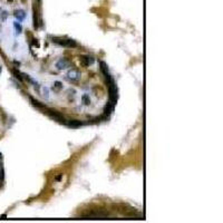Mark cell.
Segmentation results:
<instances>
[{
    "label": "cell",
    "mask_w": 223,
    "mask_h": 223,
    "mask_svg": "<svg viewBox=\"0 0 223 223\" xmlns=\"http://www.w3.org/2000/svg\"><path fill=\"white\" fill-rule=\"evenodd\" d=\"M51 41L55 43L57 45H60V46H64V47L67 48H75L77 47L76 41L73 40V39H67V38H62V37H50Z\"/></svg>",
    "instance_id": "obj_1"
},
{
    "label": "cell",
    "mask_w": 223,
    "mask_h": 223,
    "mask_svg": "<svg viewBox=\"0 0 223 223\" xmlns=\"http://www.w3.org/2000/svg\"><path fill=\"white\" fill-rule=\"evenodd\" d=\"M67 78L69 80H73V82H76V80L80 79V73L79 71L77 69H71V71L67 73Z\"/></svg>",
    "instance_id": "obj_2"
},
{
    "label": "cell",
    "mask_w": 223,
    "mask_h": 223,
    "mask_svg": "<svg viewBox=\"0 0 223 223\" xmlns=\"http://www.w3.org/2000/svg\"><path fill=\"white\" fill-rule=\"evenodd\" d=\"M48 114H49V116L53 120H57V122H59V123H64V124H66V122H65V120H64V117H63V115H60L58 113V112H56V111H53V109H50L49 112H48Z\"/></svg>",
    "instance_id": "obj_3"
},
{
    "label": "cell",
    "mask_w": 223,
    "mask_h": 223,
    "mask_svg": "<svg viewBox=\"0 0 223 223\" xmlns=\"http://www.w3.org/2000/svg\"><path fill=\"white\" fill-rule=\"evenodd\" d=\"M94 63V58L91 57V56H82L80 57V64L84 66V67H87L89 65H91Z\"/></svg>",
    "instance_id": "obj_4"
},
{
    "label": "cell",
    "mask_w": 223,
    "mask_h": 223,
    "mask_svg": "<svg viewBox=\"0 0 223 223\" xmlns=\"http://www.w3.org/2000/svg\"><path fill=\"white\" fill-rule=\"evenodd\" d=\"M56 67L58 68V69H65V68L69 67V62H68L67 59H60V60H58L57 62V64H56Z\"/></svg>",
    "instance_id": "obj_5"
},
{
    "label": "cell",
    "mask_w": 223,
    "mask_h": 223,
    "mask_svg": "<svg viewBox=\"0 0 223 223\" xmlns=\"http://www.w3.org/2000/svg\"><path fill=\"white\" fill-rule=\"evenodd\" d=\"M29 99H30V102L32 103V105L34 106H36L37 108H39V109H43V108H45V105L44 104H40V102H38V100H36V99H34L31 96L29 97Z\"/></svg>",
    "instance_id": "obj_6"
},
{
    "label": "cell",
    "mask_w": 223,
    "mask_h": 223,
    "mask_svg": "<svg viewBox=\"0 0 223 223\" xmlns=\"http://www.w3.org/2000/svg\"><path fill=\"white\" fill-rule=\"evenodd\" d=\"M67 125L69 127H73V128H76V127H79L82 125L79 120H71V122H68Z\"/></svg>",
    "instance_id": "obj_7"
},
{
    "label": "cell",
    "mask_w": 223,
    "mask_h": 223,
    "mask_svg": "<svg viewBox=\"0 0 223 223\" xmlns=\"http://www.w3.org/2000/svg\"><path fill=\"white\" fill-rule=\"evenodd\" d=\"M82 100H83V103L85 104V105H89V104H91V98H89V95H87V94L83 95V96H82Z\"/></svg>",
    "instance_id": "obj_8"
},
{
    "label": "cell",
    "mask_w": 223,
    "mask_h": 223,
    "mask_svg": "<svg viewBox=\"0 0 223 223\" xmlns=\"http://www.w3.org/2000/svg\"><path fill=\"white\" fill-rule=\"evenodd\" d=\"M60 88H63V85L60 82H55L53 85V89H60Z\"/></svg>",
    "instance_id": "obj_9"
},
{
    "label": "cell",
    "mask_w": 223,
    "mask_h": 223,
    "mask_svg": "<svg viewBox=\"0 0 223 223\" xmlns=\"http://www.w3.org/2000/svg\"><path fill=\"white\" fill-rule=\"evenodd\" d=\"M15 27L16 29L18 30V32H21V30H22V28H21V26L19 24H17V22H15Z\"/></svg>",
    "instance_id": "obj_10"
}]
</instances>
